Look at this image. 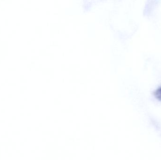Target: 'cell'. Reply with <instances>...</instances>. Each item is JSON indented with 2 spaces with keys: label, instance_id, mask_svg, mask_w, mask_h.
<instances>
[{
  "label": "cell",
  "instance_id": "6da1fadb",
  "mask_svg": "<svg viewBox=\"0 0 161 160\" xmlns=\"http://www.w3.org/2000/svg\"><path fill=\"white\" fill-rule=\"evenodd\" d=\"M154 95L158 100L161 101V85L154 91Z\"/></svg>",
  "mask_w": 161,
  "mask_h": 160
}]
</instances>
